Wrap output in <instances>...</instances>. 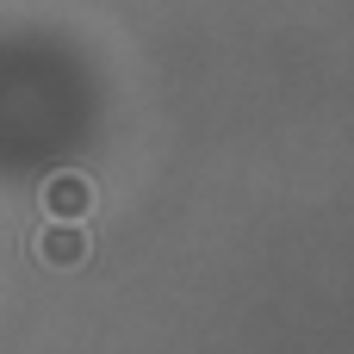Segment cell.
Listing matches in <instances>:
<instances>
[{
    "label": "cell",
    "instance_id": "obj_1",
    "mask_svg": "<svg viewBox=\"0 0 354 354\" xmlns=\"http://www.w3.org/2000/svg\"><path fill=\"white\" fill-rule=\"evenodd\" d=\"M87 205H93V187H87L81 174H50V180H44V212H50V218L75 224V218H87Z\"/></svg>",
    "mask_w": 354,
    "mask_h": 354
},
{
    "label": "cell",
    "instance_id": "obj_2",
    "mask_svg": "<svg viewBox=\"0 0 354 354\" xmlns=\"http://www.w3.org/2000/svg\"><path fill=\"white\" fill-rule=\"evenodd\" d=\"M37 261H44V268H81V261H87V236H81L75 224L50 218V230L37 236Z\"/></svg>",
    "mask_w": 354,
    "mask_h": 354
}]
</instances>
